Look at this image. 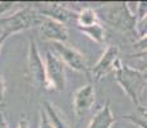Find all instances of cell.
<instances>
[{
	"label": "cell",
	"mask_w": 147,
	"mask_h": 128,
	"mask_svg": "<svg viewBox=\"0 0 147 128\" xmlns=\"http://www.w3.org/2000/svg\"><path fill=\"white\" fill-rule=\"evenodd\" d=\"M95 10L97 13L98 21L104 22L105 24L110 26L111 28L121 33L138 37L137 30H136L137 18H136V14L129 9L127 1L106 4L102 7H98Z\"/></svg>",
	"instance_id": "obj_1"
},
{
	"label": "cell",
	"mask_w": 147,
	"mask_h": 128,
	"mask_svg": "<svg viewBox=\"0 0 147 128\" xmlns=\"http://www.w3.org/2000/svg\"><path fill=\"white\" fill-rule=\"evenodd\" d=\"M115 79L121 87V90L127 93L131 101L134 104L137 109L143 108L142 96L147 86V76L146 72L138 70L129 67L127 64H123L120 59L115 64Z\"/></svg>",
	"instance_id": "obj_2"
},
{
	"label": "cell",
	"mask_w": 147,
	"mask_h": 128,
	"mask_svg": "<svg viewBox=\"0 0 147 128\" xmlns=\"http://www.w3.org/2000/svg\"><path fill=\"white\" fill-rule=\"evenodd\" d=\"M41 21L42 16H40L31 5H27L10 16L0 18V27L3 30L1 33H5L8 36L16 35L22 31L36 27V26L38 27Z\"/></svg>",
	"instance_id": "obj_3"
},
{
	"label": "cell",
	"mask_w": 147,
	"mask_h": 128,
	"mask_svg": "<svg viewBox=\"0 0 147 128\" xmlns=\"http://www.w3.org/2000/svg\"><path fill=\"white\" fill-rule=\"evenodd\" d=\"M45 76H46V90L64 91L67 86L65 65L53 50L45 53Z\"/></svg>",
	"instance_id": "obj_4"
},
{
	"label": "cell",
	"mask_w": 147,
	"mask_h": 128,
	"mask_svg": "<svg viewBox=\"0 0 147 128\" xmlns=\"http://www.w3.org/2000/svg\"><path fill=\"white\" fill-rule=\"evenodd\" d=\"M27 79L32 86L46 90V76H45V64L38 51L35 39L30 37L28 40L27 51Z\"/></svg>",
	"instance_id": "obj_5"
},
{
	"label": "cell",
	"mask_w": 147,
	"mask_h": 128,
	"mask_svg": "<svg viewBox=\"0 0 147 128\" xmlns=\"http://www.w3.org/2000/svg\"><path fill=\"white\" fill-rule=\"evenodd\" d=\"M53 51L59 56V59L63 62L64 65L80 73L88 74L90 67L87 64L86 58L76 47L64 44V42H53Z\"/></svg>",
	"instance_id": "obj_6"
},
{
	"label": "cell",
	"mask_w": 147,
	"mask_h": 128,
	"mask_svg": "<svg viewBox=\"0 0 147 128\" xmlns=\"http://www.w3.org/2000/svg\"><path fill=\"white\" fill-rule=\"evenodd\" d=\"M30 5L40 16L45 17V18L54 19V21L60 22L63 24L77 18V12H74L73 9H69L61 3L45 1V3H32Z\"/></svg>",
	"instance_id": "obj_7"
},
{
	"label": "cell",
	"mask_w": 147,
	"mask_h": 128,
	"mask_svg": "<svg viewBox=\"0 0 147 128\" xmlns=\"http://www.w3.org/2000/svg\"><path fill=\"white\" fill-rule=\"evenodd\" d=\"M119 47L117 45H110L106 47V50L102 53L101 58L97 60L92 68H90L88 74L95 81H101L104 77H106L109 73L114 72L115 64L119 60Z\"/></svg>",
	"instance_id": "obj_8"
},
{
	"label": "cell",
	"mask_w": 147,
	"mask_h": 128,
	"mask_svg": "<svg viewBox=\"0 0 147 128\" xmlns=\"http://www.w3.org/2000/svg\"><path fill=\"white\" fill-rule=\"evenodd\" d=\"M38 30H40L42 40H45V41L64 42L65 44L69 39L67 26L50 18L42 17L41 23L38 24Z\"/></svg>",
	"instance_id": "obj_9"
},
{
	"label": "cell",
	"mask_w": 147,
	"mask_h": 128,
	"mask_svg": "<svg viewBox=\"0 0 147 128\" xmlns=\"http://www.w3.org/2000/svg\"><path fill=\"white\" fill-rule=\"evenodd\" d=\"M95 104V87L92 83H87L80 87L73 95V108L77 118H82Z\"/></svg>",
	"instance_id": "obj_10"
},
{
	"label": "cell",
	"mask_w": 147,
	"mask_h": 128,
	"mask_svg": "<svg viewBox=\"0 0 147 128\" xmlns=\"http://www.w3.org/2000/svg\"><path fill=\"white\" fill-rule=\"evenodd\" d=\"M41 109L46 114L47 121L54 128H70L69 121H68L67 115L63 113V110L58 106L56 104L50 101H44L41 105Z\"/></svg>",
	"instance_id": "obj_11"
},
{
	"label": "cell",
	"mask_w": 147,
	"mask_h": 128,
	"mask_svg": "<svg viewBox=\"0 0 147 128\" xmlns=\"http://www.w3.org/2000/svg\"><path fill=\"white\" fill-rule=\"evenodd\" d=\"M117 122L110 108V101H106L90 121L87 128H111Z\"/></svg>",
	"instance_id": "obj_12"
},
{
	"label": "cell",
	"mask_w": 147,
	"mask_h": 128,
	"mask_svg": "<svg viewBox=\"0 0 147 128\" xmlns=\"http://www.w3.org/2000/svg\"><path fill=\"white\" fill-rule=\"evenodd\" d=\"M78 30L82 33H84L88 39H91L92 41L98 42V44L104 42L106 39V31L101 23H96V24L88 26V27H78Z\"/></svg>",
	"instance_id": "obj_13"
},
{
	"label": "cell",
	"mask_w": 147,
	"mask_h": 128,
	"mask_svg": "<svg viewBox=\"0 0 147 128\" xmlns=\"http://www.w3.org/2000/svg\"><path fill=\"white\" fill-rule=\"evenodd\" d=\"M76 21L78 22V27H88V26L100 23L96 10L90 7L83 8L81 12H78Z\"/></svg>",
	"instance_id": "obj_14"
},
{
	"label": "cell",
	"mask_w": 147,
	"mask_h": 128,
	"mask_svg": "<svg viewBox=\"0 0 147 128\" xmlns=\"http://www.w3.org/2000/svg\"><path fill=\"white\" fill-rule=\"evenodd\" d=\"M125 121H129L133 126L138 127V128H146V106L141 108V109H137V113H133V114H128V115H123L121 116Z\"/></svg>",
	"instance_id": "obj_15"
},
{
	"label": "cell",
	"mask_w": 147,
	"mask_h": 128,
	"mask_svg": "<svg viewBox=\"0 0 147 128\" xmlns=\"http://www.w3.org/2000/svg\"><path fill=\"white\" fill-rule=\"evenodd\" d=\"M137 13H136V18L138 22L146 21V14H147V3L146 1H140L137 3Z\"/></svg>",
	"instance_id": "obj_16"
},
{
	"label": "cell",
	"mask_w": 147,
	"mask_h": 128,
	"mask_svg": "<svg viewBox=\"0 0 147 128\" xmlns=\"http://www.w3.org/2000/svg\"><path fill=\"white\" fill-rule=\"evenodd\" d=\"M14 1H0V18L14 7Z\"/></svg>",
	"instance_id": "obj_17"
},
{
	"label": "cell",
	"mask_w": 147,
	"mask_h": 128,
	"mask_svg": "<svg viewBox=\"0 0 147 128\" xmlns=\"http://www.w3.org/2000/svg\"><path fill=\"white\" fill-rule=\"evenodd\" d=\"M38 128H54L51 124H50V122L47 121L46 114L44 113L42 109H40V126H38Z\"/></svg>",
	"instance_id": "obj_18"
},
{
	"label": "cell",
	"mask_w": 147,
	"mask_h": 128,
	"mask_svg": "<svg viewBox=\"0 0 147 128\" xmlns=\"http://www.w3.org/2000/svg\"><path fill=\"white\" fill-rule=\"evenodd\" d=\"M5 92H7V83H5L4 77L0 76V102H4Z\"/></svg>",
	"instance_id": "obj_19"
},
{
	"label": "cell",
	"mask_w": 147,
	"mask_h": 128,
	"mask_svg": "<svg viewBox=\"0 0 147 128\" xmlns=\"http://www.w3.org/2000/svg\"><path fill=\"white\" fill-rule=\"evenodd\" d=\"M0 128H10L9 124H8L7 119H5L4 114H3L1 112H0Z\"/></svg>",
	"instance_id": "obj_20"
},
{
	"label": "cell",
	"mask_w": 147,
	"mask_h": 128,
	"mask_svg": "<svg viewBox=\"0 0 147 128\" xmlns=\"http://www.w3.org/2000/svg\"><path fill=\"white\" fill-rule=\"evenodd\" d=\"M18 128H30V123H28L27 119H22L18 123Z\"/></svg>",
	"instance_id": "obj_21"
},
{
	"label": "cell",
	"mask_w": 147,
	"mask_h": 128,
	"mask_svg": "<svg viewBox=\"0 0 147 128\" xmlns=\"http://www.w3.org/2000/svg\"><path fill=\"white\" fill-rule=\"evenodd\" d=\"M8 37H9V36L5 35V33H1V35H0V50H1L3 45H4V42L8 40Z\"/></svg>",
	"instance_id": "obj_22"
},
{
	"label": "cell",
	"mask_w": 147,
	"mask_h": 128,
	"mask_svg": "<svg viewBox=\"0 0 147 128\" xmlns=\"http://www.w3.org/2000/svg\"><path fill=\"white\" fill-rule=\"evenodd\" d=\"M3 106H4V102H0V109H1Z\"/></svg>",
	"instance_id": "obj_23"
}]
</instances>
